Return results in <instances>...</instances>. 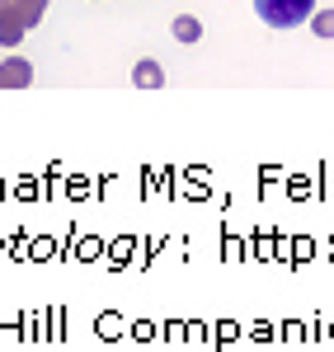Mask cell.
Segmentation results:
<instances>
[{
	"label": "cell",
	"instance_id": "obj_1",
	"mask_svg": "<svg viewBox=\"0 0 334 352\" xmlns=\"http://www.w3.org/2000/svg\"><path fill=\"white\" fill-rule=\"evenodd\" d=\"M254 14L269 28H297V24H311L315 0H254Z\"/></svg>",
	"mask_w": 334,
	"mask_h": 352
},
{
	"label": "cell",
	"instance_id": "obj_2",
	"mask_svg": "<svg viewBox=\"0 0 334 352\" xmlns=\"http://www.w3.org/2000/svg\"><path fill=\"white\" fill-rule=\"evenodd\" d=\"M33 80V66L28 61H5L0 66V85H10V89H19V85Z\"/></svg>",
	"mask_w": 334,
	"mask_h": 352
},
{
	"label": "cell",
	"instance_id": "obj_3",
	"mask_svg": "<svg viewBox=\"0 0 334 352\" xmlns=\"http://www.w3.org/2000/svg\"><path fill=\"white\" fill-rule=\"evenodd\" d=\"M132 80H137L141 89H156V85H165V71H160L156 61H137V71H132Z\"/></svg>",
	"mask_w": 334,
	"mask_h": 352
},
{
	"label": "cell",
	"instance_id": "obj_4",
	"mask_svg": "<svg viewBox=\"0 0 334 352\" xmlns=\"http://www.w3.org/2000/svg\"><path fill=\"white\" fill-rule=\"evenodd\" d=\"M174 38H179V43H202V24H198L194 14H179V19H174Z\"/></svg>",
	"mask_w": 334,
	"mask_h": 352
},
{
	"label": "cell",
	"instance_id": "obj_5",
	"mask_svg": "<svg viewBox=\"0 0 334 352\" xmlns=\"http://www.w3.org/2000/svg\"><path fill=\"white\" fill-rule=\"evenodd\" d=\"M311 28H315V38H334V10H315Z\"/></svg>",
	"mask_w": 334,
	"mask_h": 352
},
{
	"label": "cell",
	"instance_id": "obj_6",
	"mask_svg": "<svg viewBox=\"0 0 334 352\" xmlns=\"http://www.w3.org/2000/svg\"><path fill=\"white\" fill-rule=\"evenodd\" d=\"M19 33H24V19H14V10H10V19L0 24V43H5V47H14V43H19Z\"/></svg>",
	"mask_w": 334,
	"mask_h": 352
}]
</instances>
